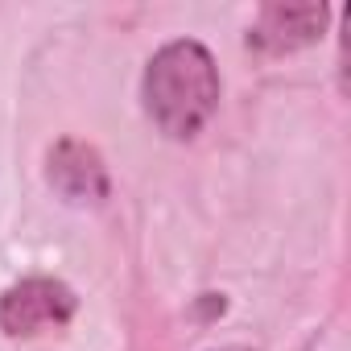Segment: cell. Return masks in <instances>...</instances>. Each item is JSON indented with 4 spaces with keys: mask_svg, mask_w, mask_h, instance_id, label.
<instances>
[{
    "mask_svg": "<svg viewBox=\"0 0 351 351\" xmlns=\"http://www.w3.org/2000/svg\"><path fill=\"white\" fill-rule=\"evenodd\" d=\"M232 351H240V347H232Z\"/></svg>",
    "mask_w": 351,
    "mask_h": 351,
    "instance_id": "5b68a950",
    "label": "cell"
},
{
    "mask_svg": "<svg viewBox=\"0 0 351 351\" xmlns=\"http://www.w3.org/2000/svg\"><path fill=\"white\" fill-rule=\"evenodd\" d=\"M219 66L211 50L195 38L165 42L141 79V99L149 120L169 141H195L219 108Z\"/></svg>",
    "mask_w": 351,
    "mask_h": 351,
    "instance_id": "6da1fadb",
    "label": "cell"
},
{
    "mask_svg": "<svg viewBox=\"0 0 351 351\" xmlns=\"http://www.w3.org/2000/svg\"><path fill=\"white\" fill-rule=\"evenodd\" d=\"M330 9L322 5H265L256 25L248 29V46L261 54H293L322 38Z\"/></svg>",
    "mask_w": 351,
    "mask_h": 351,
    "instance_id": "277c9868",
    "label": "cell"
},
{
    "mask_svg": "<svg viewBox=\"0 0 351 351\" xmlns=\"http://www.w3.org/2000/svg\"><path fill=\"white\" fill-rule=\"evenodd\" d=\"M46 178L66 203H104L112 182H108V165L95 145L79 136H62L50 157H46Z\"/></svg>",
    "mask_w": 351,
    "mask_h": 351,
    "instance_id": "3957f363",
    "label": "cell"
},
{
    "mask_svg": "<svg viewBox=\"0 0 351 351\" xmlns=\"http://www.w3.org/2000/svg\"><path fill=\"white\" fill-rule=\"evenodd\" d=\"M79 310V298L58 277H25L0 293V330L9 339H29L50 326H66Z\"/></svg>",
    "mask_w": 351,
    "mask_h": 351,
    "instance_id": "7a4b0ae2",
    "label": "cell"
}]
</instances>
